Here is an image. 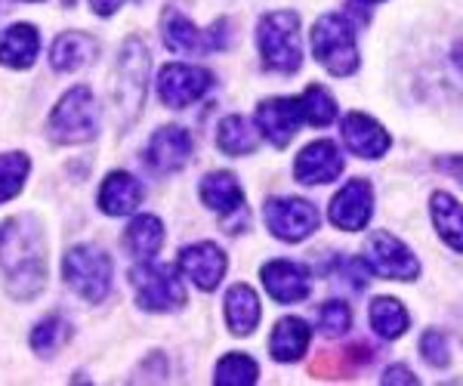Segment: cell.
<instances>
[{
	"instance_id": "8d00e7d4",
	"label": "cell",
	"mask_w": 463,
	"mask_h": 386,
	"mask_svg": "<svg viewBox=\"0 0 463 386\" xmlns=\"http://www.w3.org/2000/svg\"><path fill=\"white\" fill-rule=\"evenodd\" d=\"M90 6H93L96 16H111L118 6H124V0H90Z\"/></svg>"
},
{
	"instance_id": "d6a6232c",
	"label": "cell",
	"mask_w": 463,
	"mask_h": 386,
	"mask_svg": "<svg viewBox=\"0 0 463 386\" xmlns=\"http://www.w3.org/2000/svg\"><path fill=\"white\" fill-rule=\"evenodd\" d=\"M353 325V309L346 306L343 300H331L318 309V331L325 337H343Z\"/></svg>"
},
{
	"instance_id": "484cf974",
	"label": "cell",
	"mask_w": 463,
	"mask_h": 386,
	"mask_svg": "<svg viewBox=\"0 0 463 386\" xmlns=\"http://www.w3.org/2000/svg\"><path fill=\"white\" fill-rule=\"evenodd\" d=\"M124 244L127 250H130L137 259H155V254L161 250L164 244V226L158 217H152V213H143V217H137L127 226L124 232Z\"/></svg>"
},
{
	"instance_id": "8992f818",
	"label": "cell",
	"mask_w": 463,
	"mask_h": 386,
	"mask_svg": "<svg viewBox=\"0 0 463 386\" xmlns=\"http://www.w3.org/2000/svg\"><path fill=\"white\" fill-rule=\"evenodd\" d=\"M127 278L137 291V306L146 309V313H170V309H179L185 303V287L170 266L139 259Z\"/></svg>"
},
{
	"instance_id": "5b68a950",
	"label": "cell",
	"mask_w": 463,
	"mask_h": 386,
	"mask_svg": "<svg viewBox=\"0 0 463 386\" xmlns=\"http://www.w3.org/2000/svg\"><path fill=\"white\" fill-rule=\"evenodd\" d=\"M99 133V106L87 87H71L50 115V137L62 146L90 143Z\"/></svg>"
},
{
	"instance_id": "3957f363",
	"label": "cell",
	"mask_w": 463,
	"mask_h": 386,
	"mask_svg": "<svg viewBox=\"0 0 463 386\" xmlns=\"http://www.w3.org/2000/svg\"><path fill=\"white\" fill-rule=\"evenodd\" d=\"M146 90H148V50L139 37H130L121 47L118 69H115V84H111V102H115L118 124H121V127L137 121L139 108H143V99H146Z\"/></svg>"
},
{
	"instance_id": "2e32d148",
	"label": "cell",
	"mask_w": 463,
	"mask_h": 386,
	"mask_svg": "<svg viewBox=\"0 0 463 386\" xmlns=\"http://www.w3.org/2000/svg\"><path fill=\"white\" fill-rule=\"evenodd\" d=\"M192 158V137L189 130L183 127H161L148 139V152H146V161L152 170L158 174H174V170L185 167Z\"/></svg>"
},
{
	"instance_id": "d590c367",
	"label": "cell",
	"mask_w": 463,
	"mask_h": 386,
	"mask_svg": "<svg viewBox=\"0 0 463 386\" xmlns=\"http://www.w3.org/2000/svg\"><path fill=\"white\" fill-rule=\"evenodd\" d=\"M436 167L445 170V174H451L458 183H463V155H454V158H439Z\"/></svg>"
},
{
	"instance_id": "f1b7e54d",
	"label": "cell",
	"mask_w": 463,
	"mask_h": 386,
	"mask_svg": "<svg viewBox=\"0 0 463 386\" xmlns=\"http://www.w3.org/2000/svg\"><path fill=\"white\" fill-rule=\"evenodd\" d=\"M69 340H71V325L59 315H50V318H43L41 325H34L28 344H32V350L41 355V359H50V355L62 350Z\"/></svg>"
},
{
	"instance_id": "ffe728a7",
	"label": "cell",
	"mask_w": 463,
	"mask_h": 386,
	"mask_svg": "<svg viewBox=\"0 0 463 386\" xmlns=\"http://www.w3.org/2000/svg\"><path fill=\"white\" fill-rule=\"evenodd\" d=\"M201 202H204L211 211L222 213V217H232V213H248L244 211V192L238 180L226 170H216V174L204 176L201 180Z\"/></svg>"
},
{
	"instance_id": "44dd1931",
	"label": "cell",
	"mask_w": 463,
	"mask_h": 386,
	"mask_svg": "<svg viewBox=\"0 0 463 386\" xmlns=\"http://www.w3.org/2000/svg\"><path fill=\"white\" fill-rule=\"evenodd\" d=\"M309 340H312V328L303 322V318H281L275 325L272 337H269V353H272L275 362H300L303 353L309 350Z\"/></svg>"
},
{
	"instance_id": "74e56055",
	"label": "cell",
	"mask_w": 463,
	"mask_h": 386,
	"mask_svg": "<svg viewBox=\"0 0 463 386\" xmlns=\"http://www.w3.org/2000/svg\"><path fill=\"white\" fill-rule=\"evenodd\" d=\"M454 71H458L460 78H463V41L458 43V47H454Z\"/></svg>"
},
{
	"instance_id": "ba28073f",
	"label": "cell",
	"mask_w": 463,
	"mask_h": 386,
	"mask_svg": "<svg viewBox=\"0 0 463 386\" xmlns=\"http://www.w3.org/2000/svg\"><path fill=\"white\" fill-rule=\"evenodd\" d=\"M161 34L174 53H216L229 47V19H220L207 32H201L179 10H164Z\"/></svg>"
},
{
	"instance_id": "836d02e7",
	"label": "cell",
	"mask_w": 463,
	"mask_h": 386,
	"mask_svg": "<svg viewBox=\"0 0 463 386\" xmlns=\"http://www.w3.org/2000/svg\"><path fill=\"white\" fill-rule=\"evenodd\" d=\"M420 355L430 368H448L451 353H448V337L442 331H427L420 337Z\"/></svg>"
},
{
	"instance_id": "9a60e30c",
	"label": "cell",
	"mask_w": 463,
	"mask_h": 386,
	"mask_svg": "<svg viewBox=\"0 0 463 386\" xmlns=\"http://www.w3.org/2000/svg\"><path fill=\"white\" fill-rule=\"evenodd\" d=\"M343 174V155L331 139H316L297 155L294 176L306 185H325L334 183Z\"/></svg>"
},
{
	"instance_id": "7a4b0ae2",
	"label": "cell",
	"mask_w": 463,
	"mask_h": 386,
	"mask_svg": "<svg viewBox=\"0 0 463 386\" xmlns=\"http://www.w3.org/2000/svg\"><path fill=\"white\" fill-rule=\"evenodd\" d=\"M257 47L269 71L294 74L303 65L300 50V16L294 10L266 13L257 25Z\"/></svg>"
},
{
	"instance_id": "7c38bea8",
	"label": "cell",
	"mask_w": 463,
	"mask_h": 386,
	"mask_svg": "<svg viewBox=\"0 0 463 386\" xmlns=\"http://www.w3.org/2000/svg\"><path fill=\"white\" fill-rule=\"evenodd\" d=\"M226 266H229L226 254H222L213 241L189 244V248H183L176 257V269L183 272L185 278H192V285H195L198 291H216L222 276H226Z\"/></svg>"
},
{
	"instance_id": "d6986e66",
	"label": "cell",
	"mask_w": 463,
	"mask_h": 386,
	"mask_svg": "<svg viewBox=\"0 0 463 386\" xmlns=\"http://www.w3.org/2000/svg\"><path fill=\"white\" fill-rule=\"evenodd\" d=\"M139 202H143V185H139L137 176L124 174V170H115V174L106 176V183L99 189L102 213H109V217H127V213L137 211Z\"/></svg>"
},
{
	"instance_id": "e575fe53",
	"label": "cell",
	"mask_w": 463,
	"mask_h": 386,
	"mask_svg": "<svg viewBox=\"0 0 463 386\" xmlns=\"http://www.w3.org/2000/svg\"><path fill=\"white\" fill-rule=\"evenodd\" d=\"M383 383H417V377H414V371L405 368V365H392V368H386V374H383Z\"/></svg>"
},
{
	"instance_id": "4dcf8cb0",
	"label": "cell",
	"mask_w": 463,
	"mask_h": 386,
	"mask_svg": "<svg viewBox=\"0 0 463 386\" xmlns=\"http://www.w3.org/2000/svg\"><path fill=\"white\" fill-rule=\"evenodd\" d=\"M300 108H303V121H309L312 127H327L337 118V102H334V96L321 84L306 87V93L300 96Z\"/></svg>"
},
{
	"instance_id": "4316f807",
	"label": "cell",
	"mask_w": 463,
	"mask_h": 386,
	"mask_svg": "<svg viewBox=\"0 0 463 386\" xmlns=\"http://www.w3.org/2000/svg\"><path fill=\"white\" fill-rule=\"evenodd\" d=\"M408 325H411L408 309L395 297H377V300H371V328L383 340H399L408 331Z\"/></svg>"
},
{
	"instance_id": "277c9868",
	"label": "cell",
	"mask_w": 463,
	"mask_h": 386,
	"mask_svg": "<svg viewBox=\"0 0 463 386\" xmlns=\"http://www.w3.org/2000/svg\"><path fill=\"white\" fill-rule=\"evenodd\" d=\"M312 56L325 65L334 78H349L358 69L355 25L343 13H325L312 25Z\"/></svg>"
},
{
	"instance_id": "ab89813d",
	"label": "cell",
	"mask_w": 463,
	"mask_h": 386,
	"mask_svg": "<svg viewBox=\"0 0 463 386\" xmlns=\"http://www.w3.org/2000/svg\"><path fill=\"white\" fill-rule=\"evenodd\" d=\"M34 4H37V0H34Z\"/></svg>"
},
{
	"instance_id": "8fae6325",
	"label": "cell",
	"mask_w": 463,
	"mask_h": 386,
	"mask_svg": "<svg viewBox=\"0 0 463 386\" xmlns=\"http://www.w3.org/2000/svg\"><path fill=\"white\" fill-rule=\"evenodd\" d=\"M213 74L198 69V65H183L170 62L164 65L158 74V96L167 108H185L192 102H198L204 93H211Z\"/></svg>"
},
{
	"instance_id": "603a6c76",
	"label": "cell",
	"mask_w": 463,
	"mask_h": 386,
	"mask_svg": "<svg viewBox=\"0 0 463 386\" xmlns=\"http://www.w3.org/2000/svg\"><path fill=\"white\" fill-rule=\"evenodd\" d=\"M99 53V43L96 37H90L84 32H65L53 41V50H50V62H53L56 71H74L80 65H90Z\"/></svg>"
},
{
	"instance_id": "30bf717a",
	"label": "cell",
	"mask_w": 463,
	"mask_h": 386,
	"mask_svg": "<svg viewBox=\"0 0 463 386\" xmlns=\"http://www.w3.org/2000/svg\"><path fill=\"white\" fill-rule=\"evenodd\" d=\"M364 263L371 266V272L392 281H414L420 276V263L411 254L408 244H402L390 232H374L364 244Z\"/></svg>"
},
{
	"instance_id": "52a82bcc",
	"label": "cell",
	"mask_w": 463,
	"mask_h": 386,
	"mask_svg": "<svg viewBox=\"0 0 463 386\" xmlns=\"http://www.w3.org/2000/svg\"><path fill=\"white\" fill-rule=\"evenodd\" d=\"M65 281L87 303H102L111 287V259L96 244H78L65 254Z\"/></svg>"
},
{
	"instance_id": "5bb4252c",
	"label": "cell",
	"mask_w": 463,
	"mask_h": 386,
	"mask_svg": "<svg viewBox=\"0 0 463 386\" xmlns=\"http://www.w3.org/2000/svg\"><path fill=\"white\" fill-rule=\"evenodd\" d=\"M300 124H303L300 99L279 96V99H266L257 106V130L263 133L275 148H285L290 139H294Z\"/></svg>"
},
{
	"instance_id": "d4e9b609",
	"label": "cell",
	"mask_w": 463,
	"mask_h": 386,
	"mask_svg": "<svg viewBox=\"0 0 463 386\" xmlns=\"http://www.w3.org/2000/svg\"><path fill=\"white\" fill-rule=\"evenodd\" d=\"M430 213H432V226L442 235V241L451 250L463 254V207L458 204V198H451L448 192H436L430 198Z\"/></svg>"
},
{
	"instance_id": "cb8c5ba5",
	"label": "cell",
	"mask_w": 463,
	"mask_h": 386,
	"mask_svg": "<svg viewBox=\"0 0 463 386\" xmlns=\"http://www.w3.org/2000/svg\"><path fill=\"white\" fill-rule=\"evenodd\" d=\"M37 47H41V34L34 25H13L0 37V62L6 69H28L37 59Z\"/></svg>"
},
{
	"instance_id": "ac0fdd59",
	"label": "cell",
	"mask_w": 463,
	"mask_h": 386,
	"mask_svg": "<svg viewBox=\"0 0 463 386\" xmlns=\"http://www.w3.org/2000/svg\"><path fill=\"white\" fill-rule=\"evenodd\" d=\"M343 143H346V148L353 155H358V158H383L386 148H390V133H386L380 124L374 121V118L362 115V111H353V115L343 118Z\"/></svg>"
},
{
	"instance_id": "83f0119b",
	"label": "cell",
	"mask_w": 463,
	"mask_h": 386,
	"mask_svg": "<svg viewBox=\"0 0 463 386\" xmlns=\"http://www.w3.org/2000/svg\"><path fill=\"white\" fill-rule=\"evenodd\" d=\"M216 146H220V152L232 155V158H241V155H250L257 148V130L250 127L248 118L229 115L222 118L220 130H216Z\"/></svg>"
},
{
	"instance_id": "e0dca14e",
	"label": "cell",
	"mask_w": 463,
	"mask_h": 386,
	"mask_svg": "<svg viewBox=\"0 0 463 386\" xmlns=\"http://www.w3.org/2000/svg\"><path fill=\"white\" fill-rule=\"evenodd\" d=\"M263 285L272 300L279 303H300L309 297V272L294 259H269L263 266Z\"/></svg>"
},
{
	"instance_id": "f35d334b",
	"label": "cell",
	"mask_w": 463,
	"mask_h": 386,
	"mask_svg": "<svg viewBox=\"0 0 463 386\" xmlns=\"http://www.w3.org/2000/svg\"><path fill=\"white\" fill-rule=\"evenodd\" d=\"M374 4H380V0H353L355 10H368V6H374Z\"/></svg>"
},
{
	"instance_id": "1f68e13d",
	"label": "cell",
	"mask_w": 463,
	"mask_h": 386,
	"mask_svg": "<svg viewBox=\"0 0 463 386\" xmlns=\"http://www.w3.org/2000/svg\"><path fill=\"white\" fill-rule=\"evenodd\" d=\"M28 170H32L28 155H22V152L0 155V204L19 195L22 185L28 180Z\"/></svg>"
},
{
	"instance_id": "9c48e42d",
	"label": "cell",
	"mask_w": 463,
	"mask_h": 386,
	"mask_svg": "<svg viewBox=\"0 0 463 386\" xmlns=\"http://www.w3.org/2000/svg\"><path fill=\"white\" fill-rule=\"evenodd\" d=\"M266 226L275 239L281 241H303L309 239L318 229V211L312 202H303V198H272L263 207Z\"/></svg>"
},
{
	"instance_id": "7402d4cb",
	"label": "cell",
	"mask_w": 463,
	"mask_h": 386,
	"mask_svg": "<svg viewBox=\"0 0 463 386\" xmlns=\"http://www.w3.org/2000/svg\"><path fill=\"white\" fill-rule=\"evenodd\" d=\"M260 297L253 287L248 285H232L229 294H226V322H229V331L235 337H248V334L257 331L260 325Z\"/></svg>"
},
{
	"instance_id": "f546056e",
	"label": "cell",
	"mask_w": 463,
	"mask_h": 386,
	"mask_svg": "<svg viewBox=\"0 0 463 386\" xmlns=\"http://www.w3.org/2000/svg\"><path fill=\"white\" fill-rule=\"evenodd\" d=\"M257 377H260V368H257V362H253L250 355L229 353V355H222V359L216 362L213 383H220V386H250V383H257Z\"/></svg>"
},
{
	"instance_id": "4fadbf2b",
	"label": "cell",
	"mask_w": 463,
	"mask_h": 386,
	"mask_svg": "<svg viewBox=\"0 0 463 386\" xmlns=\"http://www.w3.org/2000/svg\"><path fill=\"white\" fill-rule=\"evenodd\" d=\"M371 213H374V192H371L368 180H349L343 189L334 195L331 211L327 217L343 232H358L371 222Z\"/></svg>"
},
{
	"instance_id": "6da1fadb",
	"label": "cell",
	"mask_w": 463,
	"mask_h": 386,
	"mask_svg": "<svg viewBox=\"0 0 463 386\" xmlns=\"http://www.w3.org/2000/svg\"><path fill=\"white\" fill-rule=\"evenodd\" d=\"M0 269L13 300H32L47 285V241L28 213L0 222Z\"/></svg>"
}]
</instances>
